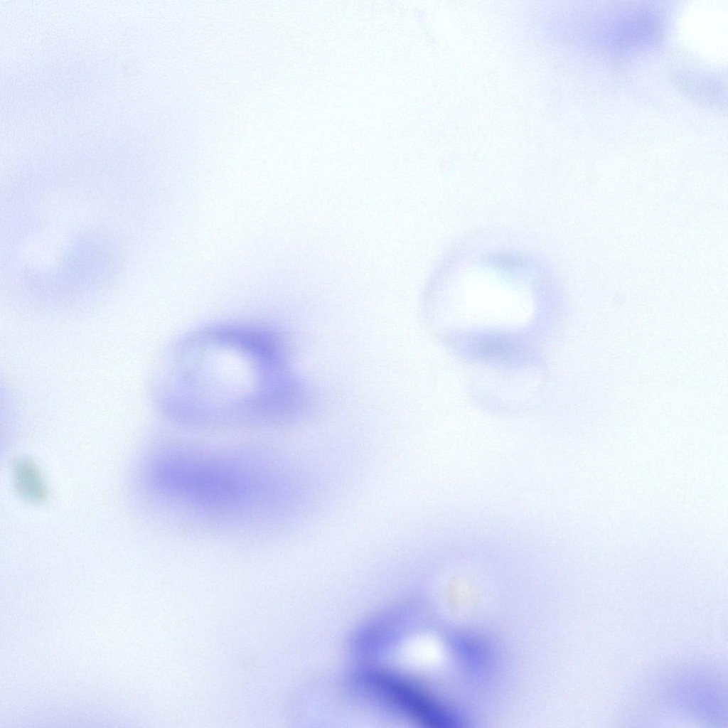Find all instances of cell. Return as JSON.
Instances as JSON below:
<instances>
[{"instance_id": "obj_3", "label": "cell", "mask_w": 728, "mask_h": 728, "mask_svg": "<svg viewBox=\"0 0 728 728\" xmlns=\"http://www.w3.org/2000/svg\"><path fill=\"white\" fill-rule=\"evenodd\" d=\"M363 677L370 689L419 722L439 728L456 726L458 720L449 711L402 678L380 671L367 672Z\"/></svg>"}, {"instance_id": "obj_1", "label": "cell", "mask_w": 728, "mask_h": 728, "mask_svg": "<svg viewBox=\"0 0 728 728\" xmlns=\"http://www.w3.org/2000/svg\"><path fill=\"white\" fill-rule=\"evenodd\" d=\"M172 361L176 394L185 400L174 410L183 418L200 401L190 420L276 417L284 408L293 378L277 341L257 331L218 329L203 332L179 346Z\"/></svg>"}, {"instance_id": "obj_4", "label": "cell", "mask_w": 728, "mask_h": 728, "mask_svg": "<svg viewBox=\"0 0 728 728\" xmlns=\"http://www.w3.org/2000/svg\"><path fill=\"white\" fill-rule=\"evenodd\" d=\"M14 486L18 493L31 503H41L47 497V488L37 466L31 461L21 459L13 469Z\"/></svg>"}, {"instance_id": "obj_2", "label": "cell", "mask_w": 728, "mask_h": 728, "mask_svg": "<svg viewBox=\"0 0 728 728\" xmlns=\"http://www.w3.org/2000/svg\"><path fill=\"white\" fill-rule=\"evenodd\" d=\"M196 457H171L156 469L157 483L180 497L214 507L238 506L255 496L248 473L228 464Z\"/></svg>"}]
</instances>
